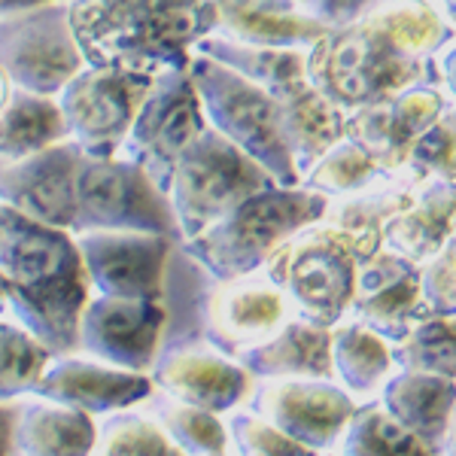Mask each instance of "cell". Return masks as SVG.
Instances as JSON below:
<instances>
[{"instance_id":"cell-1","label":"cell","mask_w":456,"mask_h":456,"mask_svg":"<svg viewBox=\"0 0 456 456\" xmlns=\"http://www.w3.org/2000/svg\"><path fill=\"white\" fill-rule=\"evenodd\" d=\"M0 277L12 320L53 353L77 350L79 314L92 289L73 232L0 204Z\"/></svg>"},{"instance_id":"cell-2","label":"cell","mask_w":456,"mask_h":456,"mask_svg":"<svg viewBox=\"0 0 456 456\" xmlns=\"http://www.w3.org/2000/svg\"><path fill=\"white\" fill-rule=\"evenodd\" d=\"M68 21L86 64L156 77L189 68L216 10L213 0H68Z\"/></svg>"},{"instance_id":"cell-3","label":"cell","mask_w":456,"mask_h":456,"mask_svg":"<svg viewBox=\"0 0 456 456\" xmlns=\"http://www.w3.org/2000/svg\"><path fill=\"white\" fill-rule=\"evenodd\" d=\"M326 210V195L311 192L305 186L271 183L234 204L201 234L180 240L176 247L210 281H234V277L262 271L286 240H292L307 225L322 223Z\"/></svg>"},{"instance_id":"cell-4","label":"cell","mask_w":456,"mask_h":456,"mask_svg":"<svg viewBox=\"0 0 456 456\" xmlns=\"http://www.w3.org/2000/svg\"><path fill=\"white\" fill-rule=\"evenodd\" d=\"M305 68L316 92L347 116L426 79V61L402 53L369 16L329 28L305 53Z\"/></svg>"},{"instance_id":"cell-5","label":"cell","mask_w":456,"mask_h":456,"mask_svg":"<svg viewBox=\"0 0 456 456\" xmlns=\"http://www.w3.org/2000/svg\"><path fill=\"white\" fill-rule=\"evenodd\" d=\"M189 77L210 128L253 161H259L277 186H298L301 176L283 141L277 101L262 86L249 83L247 77L228 70L208 55H192Z\"/></svg>"},{"instance_id":"cell-6","label":"cell","mask_w":456,"mask_h":456,"mask_svg":"<svg viewBox=\"0 0 456 456\" xmlns=\"http://www.w3.org/2000/svg\"><path fill=\"white\" fill-rule=\"evenodd\" d=\"M359 262L356 240L322 219L286 240L265 271L281 283L296 316L332 329L347 320L356 301Z\"/></svg>"},{"instance_id":"cell-7","label":"cell","mask_w":456,"mask_h":456,"mask_svg":"<svg viewBox=\"0 0 456 456\" xmlns=\"http://www.w3.org/2000/svg\"><path fill=\"white\" fill-rule=\"evenodd\" d=\"M271 183L274 180L259 161H253L208 125L176 161L171 186H167V201H171L180 240L201 234L234 204Z\"/></svg>"},{"instance_id":"cell-8","label":"cell","mask_w":456,"mask_h":456,"mask_svg":"<svg viewBox=\"0 0 456 456\" xmlns=\"http://www.w3.org/2000/svg\"><path fill=\"white\" fill-rule=\"evenodd\" d=\"M70 232H150L167 234L180 244L167 195L143 167L122 156L79 159Z\"/></svg>"},{"instance_id":"cell-9","label":"cell","mask_w":456,"mask_h":456,"mask_svg":"<svg viewBox=\"0 0 456 456\" xmlns=\"http://www.w3.org/2000/svg\"><path fill=\"white\" fill-rule=\"evenodd\" d=\"M83 68V53L68 21V0L0 16V73L12 88L55 98Z\"/></svg>"},{"instance_id":"cell-10","label":"cell","mask_w":456,"mask_h":456,"mask_svg":"<svg viewBox=\"0 0 456 456\" xmlns=\"http://www.w3.org/2000/svg\"><path fill=\"white\" fill-rule=\"evenodd\" d=\"M204 128H208V119H204L189 68L161 70L146 88L134 122L116 156L143 167L150 180L167 195L176 161Z\"/></svg>"},{"instance_id":"cell-11","label":"cell","mask_w":456,"mask_h":456,"mask_svg":"<svg viewBox=\"0 0 456 456\" xmlns=\"http://www.w3.org/2000/svg\"><path fill=\"white\" fill-rule=\"evenodd\" d=\"M152 73L86 64L55 94L68 141L88 159H113L128 134Z\"/></svg>"},{"instance_id":"cell-12","label":"cell","mask_w":456,"mask_h":456,"mask_svg":"<svg viewBox=\"0 0 456 456\" xmlns=\"http://www.w3.org/2000/svg\"><path fill=\"white\" fill-rule=\"evenodd\" d=\"M73 238L92 296L165 301L174 238L150 232H77Z\"/></svg>"},{"instance_id":"cell-13","label":"cell","mask_w":456,"mask_h":456,"mask_svg":"<svg viewBox=\"0 0 456 456\" xmlns=\"http://www.w3.org/2000/svg\"><path fill=\"white\" fill-rule=\"evenodd\" d=\"M210 283L201 307V341L232 359L262 344L296 316L281 283L265 268Z\"/></svg>"},{"instance_id":"cell-14","label":"cell","mask_w":456,"mask_h":456,"mask_svg":"<svg viewBox=\"0 0 456 456\" xmlns=\"http://www.w3.org/2000/svg\"><path fill=\"white\" fill-rule=\"evenodd\" d=\"M247 408L316 453H332L356 408L353 395L329 378L256 380Z\"/></svg>"},{"instance_id":"cell-15","label":"cell","mask_w":456,"mask_h":456,"mask_svg":"<svg viewBox=\"0 0 456 456\" xmlns=\"http://www.w3.org/2000/svg\"><path fill=\"white\" fill-rule=\"evenodd\" d=\"M167 329L165 301L88 296L77 329V353L125 371L150 374Z\"/></svg>"},{"instance_id":"cell-16","label":"cell","mask_w":456,"mask_h":456,"mask_svg":"<svg viewBox=\"0 0 456 456\" xmlns=\"http://www.w3.org/2000/svg\"><path fill=\"white\" fill-rule=\"evenodd\" d=\"M150 378L159 393L223 417L247 404L256 384L238 359L213 350L204 341H180L161 347Z\"/></svg>"},{"instance_id":"cell-17","label":"cell","mask_w":456,"mask_h":456,"mask_svg":"<svg viewBox=\"0 0 456 456\" xmlns=\"http://www.w3.org/2000/svg\"><path fill=\"white\" fill-rule=\"evenodd\" d=\"M152 393H156V387H152L150 374L116 369V365L98 362V359L73 350L55 353L49 359L46 371L40 374L31 395L86 411L101 420L116 411L137 408Z\"/></svg>"},{"instance_id":"cell-18","label":"cell","mask_w":456,"mask_h":456,"mask_svg":"<svg viewBox=\"0 0 456 456\" xmlns=\"http://www.w3.org/2000/svg\"><path fill=\"white\" fill-rule=\"evenodd\" d=\"M83 159L73 141H58L34 156L0 167V204L37 223L73 228V180Z\"/></svg>"},{"instance_id":"cell-19","label":"cell","mask_w":456,"mask_h":456,"mask_svg":"<svg viewBox=\"0 0 456 456\" xmlns=\"http://www.w3.org/2000/svg\"><path fill=\"white\" fill-rule=\"evenodd\" d=\"M451 107L447 94L429 79L389 94L380 104H371L347 116V134L371 150L393 174H402L411 143Z\"/></svg>"},{"instance_id":"cell-20","label":"cell","mask_w":456,"mask_h":456,"mask_svg":"<svg viewBox=\"0 0 456 456\" xmlns=\"http://www.w3.org/2000/svg\"><path fill=\"white\" fill-rule=\"evenodd\" d=\"M216 31L247 46L311 49L329 31L326 21L314 19L296 0H213Z\"/></svg>"},{"instance_id":"cell-21","label":"cell","mask_w":456,"mask_h":456,"mask_svg":"<svg viewBox=\"0 0 456 456\" xmlns=\"http://www.w3.org/2000/svg\"><path fill=\"white\" fill-rule=\"evenodd\" d=\"M253 380L329 378L332 380V329L292 316L262 344L238 356Z\"/></svg>"},{"instance_id":"cell-22","label":"cell","mask_w":456,"mask_h":456,"mask_svg":"<svg viewBox=\"0 0 456 456\" xmlns=\"http://www.w3.org/2000/svg\"><path fill=\"white\" fill-rule=\"evenodd\" d=\"M378 402L395 423L404 426L414 438H420L436 456H441L456 402V380L395 369L380 387Z\"/></svg>"},{"instance_id":"cell-23","label":"cell","mask_w":456,"mask_h":456,"mask_svg":"<svg viewBox=\"0 0 456 456\" xmlns=\"http://www.w3.org/2000/svg\"><path fill=\"white\" fill-rule=\"evenodd\" d=\"M94 444L98 417L37 395L16 402L12 456H92Z\"/></svg>"},{"instance_id":"cell-24","label":"cell","mask_w":456,"mask_h":456,"mask_svg":"<svg viewBox=\"0 0 456 456\" xmlns=\"http://www.w3.org/2000/svg\"><path fill=\"white\" fill-rule=\"evenodd\" d=\"M277 101L281 113L283 141L289 146V156L296 161L298 176L314 165L322 152L347 137V113H341L326 94H320L311 86V79L286 86L283 92L271 94Z\"/></svg>"},{"instance_id":"cell-25","label":"cell","mask_w":456,"mask_h":456,"mask_svg":"<svg viewBox=\"0 0 456 456\" xmlns=\"http://www.w3.org/2000/svg\"><path fill=\"white\" fill-rule=\"evenodd\" d=\"M456 225V186L441 180H423L414 186L408 204L384 225V247L423 265L444 244Z\"/></svg>"},{"instance_id":"cell-26","label":"cell","mask_w":456,"mask_h":456,"mask_svg":"<svg viewBox=\"0 0 456 456\" xmlns=\"http://www.w3.org/2000/svg\"><path fill=\"white\" fill-rule=\"evenodd\" d=\"M393 371V344L350 316L332 326V380L347 389L353 402L378 399Z\"/></svg>"},{"instance_id":"cell-27","label":"cell","mask_w":456,"mask_h":456,"mask_svg":"<svg viewBox=\"0 0 456 456\" xmlns=\"http://www.w3.org/2000/svg\"><path fill=\"white\" fill-rule=\"evenodd\" d=\"M307 49H271V46H247V43L228 40L223 34H208L195 43L192 55H208L213 61L225 64L228 70L247 77L249 83L262 86L268 94L283 92L286 86L307 77L305 68Z\"/></svg>"},{"instance_id":"cell-28","label":"cell","mask_w":456,"mask_h":456,"mask_svg":"<svg viewBox=\"0 0 456 456\" xmlns=\"http://www.w3.org/2000/svg\"><path fill=\"white\" fill-rule=\"evenodd\" d=\"M64 137L68 131L55 98H40V94L12 88L10 101L0 110V167L34 156Z\"/></svg>"},{"instance_id":"cell-29","label":"cell","mask_w":456,"mask_h":456,"mask_svg":"<svg viewBox=\"0 0 456 456\" xmlns=\"http://www.w3.org/2000/svg\"><path fill=\"white\" fill-rule=\"evenodd\" d=\"M393 176H402V174H393L371 150H365L362 143L353 141L347 134L329 152H322V156L301 174L298 186L335 201V198L359 195V192H365V189L380 186V183L393 180Z\"/></svg>"},{"instance_id":"cell-30","label":"cell","mask_w":456,"mask_h":456,"mask_svg":"<svg viewBox=\"0 0 456 456\" xmlns=\"http://www.w3.org/2000/svg\"><path fill=\"white\" fill-rule=\"evenodd\" d=\"M146 414L152 417L161 432L174 441V447L183 456H219L228 453V429L225 417L213 411L195 408V404L176 402L165 393H152Z\"/></svg>"},{"instance_id":"cell-31","label":"cell","mask_w":456,"mask_h":456,"mask_svg":"<svg viewBox=\"0 0 456 456\" xmlns=\"http://www.w3.org/2000/svg\"><path fill=\"white\" fill-rule=\"evenodd\" d=\"M335 456H436L420 438L380 408L378 399L359 402L353 408L347 429L335 444Z\"/></svg>"},{"instance_id":"cell-32","label":"cell","mask_w":456,"mask_h":456,"mask_svg":"<svg viewBox=\"0 0 456 456\" xmlns=\"http://www.w3.org/2000/svg\"><path fill=\"white\" fill-rule=\"evenodd\" d=\"M429 314L423 305L420 292V271L408 274L402 281L384 286L369 296H359L350 307V320L362 322L365 329H371L374 335H380L389 344H399L404 335L414 329L417 320Z\"/></svg>"},{"instance_id":"cell-33","label":"cell","mask_w":456,"mask_h":456,"mask_svg":"<svg viewBox=\"0 0 456 456\" xmlns=\"http://www.w3.org/2000/svg\"><path fill=\"white\" fill-rule=\"evenodd\" d=\"M55 353L12 316H0V404H16L34 393Z\"/></svg>"},{"instance_id":"cell-34","label":"cell","mask_w":456,"mask_h":456,"mask_svg":"<svg viewBox=\"0 0 456 456\" xmlns=\"http://www.w3.org/2000/svg\"><path fill=\"white\" fill-rule=\"evenodd\" d=\"M393 356L395 369L456 380V316L426 314L399 344H393Z\"/></svg>"},{"instance_id":"cell-35","label":"cell","mask_w":456,"mask_h":456,"mask_svg":"<svg viewBox=\"0 0 456 456\" xmlns=\"http://www.w3.org/2000/svg\"><path fill=\"white\" fill-rule=\"evenodd\" d=\"M92 456H183L146 411L128 408L98 420Z\"/></svg>"},{"instance_id":"cell-36","label":"cell","mask_w":456,"mask_h":456,"mask_svg":"<svg viewBox=\"0 0 456 456\" xmlns=\"http://www.w3.org/2000/svg\"><path fill=\"white\" fill-rule=\"evenodd\" d=\"M402 176L411 183L441 180L456 186V104H451L411 143Z\"/></svg>"},{"instance_id":"cell-37","label":"cell","mask_w":456,"mask_h":456,"mask_svg":"<svg viewBox=\"0 0 456 456\" xmlns=\"http://www.w3.org/2000/svg\"><path fill=\"white\" fill-rule=\"evenodd\" d=\"M225 429H228V451L234 456H322L311 451V447L298 444L296 438H289L268 420H262L247 404L228 411Z\"/></svg>"},{"instance_id":"cell-38","label":"cell","mask_w":456,"mask_h":456,"mask_svg":"<svg viewBox=\"0 0 456 456\" xmlns=\"http://www.w3.org/2000/svg\"><path fill=\"white\" fill-rule=\"evenodd\" d=\"M420 292L429 314L456 316V225L444 244L420 265Z\"/></svg>"},{"instance_id":"cell-39","label":"cell","mask_w":456,"mask_h":456,"mask_svg":"<svg viewBox=\"0 0 456 456\" xmlns=\"http://www.w3.org/2000/svg\"><path fill=\"white\" fill-rule=\"evenodd\" d=\"M420 265H414L404 256L393 253V249L380 247L378 253L369 256L365 262H359V274H356V298L359 296H369V292H378L384 286L402 281L408 274H417Z\"/></svg>"},{"instance_id":"cell-40","label":"cell","mask_w":456,"mask_h":456,"mask_svg":"<svg viewBox=\"0 0 456 456\" xmlns=\"http://www.w3.org/2000/svg\"><path fill=\"white\" fill-rule=\"evenodd\" d=\"M426 79L432 86H438L451 104H456V31L451 40H444L436 53L426 58Z\"/></svg>"},{"instance_id":"cell-41","label":"cell","mask_w":456,"mask_h":456,"mask_svg":"<svg viewBox=\"0 0 456 456\" xmlns=\"http://www.w3.org/2000/svg\"><path fill=\"white\" fill-rule=\"evenodd\" d=\"M378 0H307L301 10H307L314 19L326 21L329 28L344 25V21H353L356 16H362L369 6H374Z\"/></svg>"},{"instance_id":"cell-42","label":"cell","mask_w":456,"mask_h":456,"mask_svg":"<svg viewBox=\"0 0 456 456\" xmlns=\"http://www.w3.org/2000/svg\"><path fill=\"white\" fill-rule=\"evenodd\" d=\"M12 426H16V404H0V456H12Z\"/></svg>"},{"instance_id":"cell-43","label":"cell","mask_w":456,"mask_h":456,"mask_svg":"<svg viewBox=\"0 0 456 456\" xmlns=\"http://www.w3.org/2000/svg\"><path fill=\"white\" fill-rule=\"evenodd\" d=\"M49 4V0H0V16H10V12L19 10H31V6Z\"/></svg>"},{"instance_id":"cell-44","label":"cell","mask_w":456,"mask_h":456,"mask_svg":"<svg viewBox=\"0 0 456 456\" xmlns=\"http://www.w3.org/2000/svg\"><path fill=\"white\" fill-rule=\"evenodd\" d=\"M441 456H456V402H453L451 423H447V436H444V447H441Z\"/></svg>"},{"instance_id":"cell-45","label":"cell","mask_w":456,"mask_h":456,"mask_svg":"<svg viewBox=\"0 0 456 456\" xmlns=\"http://www.w3.org/2000/svg\"><path fill=\"white\" fill-rule=\"evenodd\" d=\"M436 6L444 12V19L456 28V0H436Z\"/></svg>"},{"instance_id":"cell-46","label":"cell","mask_w":456,"mask_h":456,"mask_svg":"<svg viewBox=\"0 0 456 456\" xmlns=\"http://www.w3.org/2000/svg\"><path fill=\"white\" fill-rule=\"evenodd\" d=\"M10 94H12V86H10V79L0 73V110H4V104L10 101Z\"/></svg>"},{"instance_id":"cell-47","label":"cell","mask_w":456,"mask_h":456,"mask_svg":"<svg viewBox=\"0 0 456 456\" xmlns=\"http://www.w3.org/2000/svg\"><path fill=\"white\" fill-rule=\"evenodd\" d=\"M0 316H10V301H6V286H4V277H0Z\"/></svg>"},{"instance_id":"cell-48","label":"cell","mask_w":456,"mask_h":456,"mask_svg":"<svg viewBox=\"0 0 456 456\" xmlns=\"http://www.w3.org/2000/svg\"><path fill=\"white\" fill-rule=\"evenodd\" d=\"M296 4H298V6H305V4H307V0H296Z\"/></svg>"},{"instance_id":"cell-49","label":"cell","mask_w":456,"mask_h":456,"mask_svg":"<svg viewBox=\"0 0 456 456\" xmlns=\"http://www.w3.org/2000/svg\"><path fill=\"white\" fill-rule=\"evenodd\" d=\"M219 456H234V453H232V451H228V453H219Z\"/></svg>"},{"instance_id":"cell-50","label":"cell","mask_w":456,"mask_h":456,"mask_svg":"<svg viewBox=\"0 0 456 456\" xmlns=\"http://www.w3.org/2000/svg\"><path fill=\"white\" fill-rule=\"evenodd\" d=\"M322 456H335V453H322Z\"/></svg>"}]
</instances>
